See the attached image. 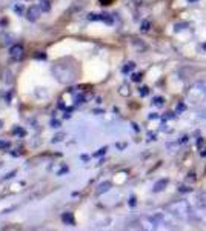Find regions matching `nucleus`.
Masks as SVG:
<instances>
[{
    "label": "nucleus",
    "instance_id": "obj_10",
    "mask_svg": "<svg viewBox=\"0 0 206 231\" xmlns=\"http://www.w3.org/2000/svg\"><path fill=\"white\" fill-rule=\"evenodd\" d=\"M12 39H14V37L9 36V34H6V36H2V43H3V45H9Z\"/></svg>",
    "mask_w": 206,
    "mask_h": 231
},
{
    "label": "nucleus",
    "instance_id": "obj_30",
    "mask_svg": "<svg viewBox=\"0 0 206 231\" xmlns=\"http://www.w3.org/2000/svg\"><path fill=\"white\" fill-rule=\"evenodd\" d=\"M117 148H120V149H122V148H125V143H120V145L117 143Z\"/></svg>",
    "mask_w": 206,
    "mask_h": 231
},
{
    "label": "nucleus",
    "instance_id": "obj_5",
    "mask_svg": "<svg viewBox=\"0 0 206 231\" xmlns=\"http://www.w3.org/2000/svg\"><path fill=\"white\" fill-rule=\"evenodd\" d=\"M40 9L42 12H48L51 9V0H40Z\"/></svg>",
    "mask_w": 206,
    "mask_h": 231
},
{
    "label": "nucleus",
    "instance_id": "obj_17",
    "mask_svg": "<svg viewBox=\"0 0 206 231\" xmlns=\"http://www.w3.org/2000/svg\"><path fill=\"white\" fill-rule=\"evenodd\" d=\"M51 126H52V128H59V126H60V122H59L57 119H52V120H51Z\"/></svg>",
    "mask_w": 206,
    "mask_h": 231
},
{
    "label": "nucleus",
    "instance_id": "obj_12",
    "mask_svg": "<svg viewBox=\"0 0 206 231\" xmlns=\"http://www.w3.org/2000/svg\"><path fill=\"white\" fill-rule=\"evenodd\" d=\"M149 28H151V23L148 22V20H145V22H142V31H149Z\"/></svg>",
    "mask_w": 206,
    "mask_h": 231
},
{
    "label": "nucleus",
    "instance_id": "obj_24",
    "mask_svg": "<svg viewBox=\"0 0 206 231\" xmlns=\"http://www.w3.org/2000/svg\"><path fill=\"white\" fill-rule=\"evenodd\" d=\"M14 134H20V136H23V130H20V128H16V130H14Z\"/></svg>",
    "mask_w": 206,
    "mask_h": 231
},
{
    "label": "nucleus",
    "instance_id": "obj_19",
    "mask_svg": "<svg viewBox=\"0 0 206 231\" xmlns=\"http://www.w3.org/2000/svg\"><path fill=\"white\" fill-rule=\"evenodd\" d=\"M0 148H2V149H5V148L8 149L9 148V142H2V140H0Z\"/></svg>",
    "mask_w": 206,
    "mask_h": 231
},
{
    "label": "nucleus",
    "instance_id": "obj_8",
    "mask_svg": "<svg viewBox=\"0 0 206 231\" xmlns=\"http://www.w3.org/2000/svg\"><path fill=\"white\" fill-rule=\"evenodd\" d=\"M134 68H135V65H134V62H128V63H126L125 66H123V72H125V74H126V72H129V71H132V70H134Z\"/></svg>",
    "mask_w": 206,
    "mask_h": 231
},
{
    "label": "nucleus",
    "instance_id": "obj_33",
    "mask_svg": "<svg viewBox=\"0 0 206 231\" xmlns=\"http://www.w3.org/2000/svg\"><path fill=\"white\" fill-rule=\"evenodd\" d=\"M191 2H192V0H191Z\"/></svg>",
    "mask_w": 206,
    "mask_h": 231
},
{
    "label": "nucleus",
    "instance_id": "obj_2",
    "mask_svg": "<svg viewBox=\"0 0 206 231\" xmlns=\"http://www.w3.org/2000/svg\"><path fill=\"white\" fill-rule=\"evenodd\" d=\"M9 56L17 60V59H22L23 56V46L22 45H12L11 48H9Z\"/></svg>",
    "mask_w": 206,
    "mask_h": 231
},
{
    "label": "nucleus",
    "instance_id": "obj_18",
    "mask_svg": "<svg viewBox=\"0 0 206 231\" xmlns=\"http://www.w3.org/2000/svg\"><path fill=\"white\" fill-rule=\"evenodd\" d=\"M88 19L89 20H100V14H89Z\"/></svg>",
    "mask_w": 206,
    "mask_h": 231
},
{
    "label": "nucleus",
    "instance_id": "obj_32",
    "mask_svg": "<svg viewBox=\"0 0 206 231\" xmlns=\"http://www.w3.org/2000/svg\"><path fill=\"white\" fill-rule=\"evenodd\" d=\"M203 48H205V50H206V45H203Z\"/></svg>",
    "mask_w": 206,
    "mask_h": 231
},
{
    "label": "nucleus",
    "instance_id": "obj_4",
    "mask_svg": "<svg viewBox=\"0 0 206 231\" xmlns=\"http://www.w3.org/2000/svg\"><path fill=\"white\" fill-rule=\"evenodd\" d=\"M62 220H63V223H66V225H74V217L71 213H65L63 216H62Z\"/></svg>",
    "mask_w": 206,
    "mask_h": 231
},
{
    "label": "nucleus",
    "instance_id": "obj_21",
    "mask_svg": "<svg viewBox=\"0 0 206 231\" xmlns=\"http://www.w3.org/2000/svg\"><path fill=\"white\" fill-rule=\"evenodd\" d=\"M148 137H149V140H155V133H148Z\"/></svg>",
    "mask_w": 206,
    "mask_h": 231
},
{
    "label": "nucleus",
    "instance_id": "obj_11",
    "mask_svg": "<svg viewBox=\"0 0 206 231\" xmlns=\"http://www.w3.org/2000/svg\"><path fill=\"white\" fill-rule=\"evenodd\" d=\"M198 205H200V207H206V194H200V196H198Z\"/></svg>",
    "mask_w": 206,
    "mask_h": 231
},
{
    "label": "nucleus",
    "instance_id": "obj_31",
    "mask_svg": "<svg viewBox=\"0 0 206 231\" xmlns=\"http://www.w3.org/2000/svg\"><path fill=\"white\" fill-rule=\"evenodd\" d=\"M2 128H3V122L0 120V131H2Z\"/></svg>",
    "mask_w": 206,
    "mask_h": 231
},
{
    "label": "nucleus",
    "instance_id": "obj_6",
    "mask_svg": "<svg viewBox=\"0 0 206 231\" xmlns=\"http://www.w3.org/2000/svg\"><path fill=\"white\" fill-rule=\"evenodd\" d=\"M111 188V182H105V183H102V185L99 187V194H102V193H105V191H108V189Z\"/></svg>",
    "mask_w": 206,
    "mask_h": 231
},
{
    "label": "nucleus",
    "instance_id": "obj_13",
    "mask_svg": "<svg viewBox=\"0 0 206 231\" xmlns=\"http://www.w3.org/2000/svg\"><path fill=\"white\" fill-rule=\"evenodd\" d=\"M14 11L17 12L19 16H23V5H16L14 6Z\"/></svg>",
    "mask_w": 206,
    "mask_h": 231
},
{
    "label": "nucleus",
    "instance_id": "obj_3",
    "mask_svg": "<svg viewBox=\"0 0 206 231\" xmlns=\"http://www.w3.org/2000/svg\"><path fill=\"white\" fill-rule=\"evenodd\" d=\"M168 185V179H162V180H159V182H155L154 183V193H159V191H162V189Z\"/></svg>",
    "mask_w": 206,
    "mask_h": 231
},
{
    "label": "nucleus",
    "instance_id": "obj_22",
    "mask_svg": "<svg viewBox=\"0 0 206 231\" xmlns=\"http://www.w3.org/2000/svg\"><path fill=\"white\" fill-rule=\"evenodd\" d=\"M36 59H46V54L42 52V54H36Z\"/></svg>",
    "mask_w": 206,
    "mask_h": 231
},
{
    "label": "nucleus",
    "instance_id": "obj_15",
    "mask_svg": "<svg viewBox=\"0 0 206 231\" xmlns=\"http://www.w3.org/2000/svg\"><path fill=\"white\" fill-rule=\"evenodd\" d=\"M106 149H108L106 146H105V148H100V149H99V151H97V153H95V154H94V157H100V156H102V154H105V153H106Z\"/></svg>",
    "mask_w": 206,
    "mask_h": 231
},
{
    "label": "nucleus",
    "instance_id": "obj_1",
    "mask_svg": "<svg viewBox=\"0 0 206 231\" xmlns=\"http://www.w3.org/2000/svg\"><path fill=\"white\" fill-rule=\"evenodd\" d=\"M40 12H42L40 6H29V8L26 9L25 17H26L28 22H36V20L39 19V16H40Z\"/></svg>",
    "mask_w": 206,
    "mask_h": 231
},
{
    "label": "nucleus",
    "instance_id": "obj_23",
    "mask_svg": "<svg viewBox=\"0 0 206 231\" xmlns=\"http://www.w3.org/2000/svg\"><path fill=\"white\" fill-rule=\"evenodd\" d=\"M65 173H68V168H66V166H63V168L60 169V171H59V176H62V174H65Z\"/></svg>",
    "mask_w": 206,
    "mask_h": 231
},
{
    "label": "nucleus",
    "instance_id": "obj_29",
    "mask_svg": "<svg viewBox=\"0 0 206 231\" xmlns=\"http://www.w3.org/2000/svg\"><path fill=\"white\" fill-rule=\"evenodd\" d=\"M200 154L203 156V157H206V148H205V149H202V153H200Z\"/></svg>",
    "mask_w": 206,
    "mask_h": 231
},
{
    "label": "nucleus",
    "instance_id": "obj_9",
    "mask_svg": "<svg viewBox=\"0 0 206 231\" xmlns=\"http://www.w3.org/2000/svg\"><path fill=\"white\" fill-rule=\"evenodd\" d=\"M65 136H66L65 133H59L57 136H54V137H52V143H57V142H62V140H63V137H65Z\"/></svg>",
    "mask_w": 206,
    "mask_h": 231
},
{
    "label": "nucleus",
    "instance_id": "obj_20",
    "mask_svg": "<svg viewBox=\"0 0 206 231\" xmlns=\"http://www.w3.org/2000/svg\"><path fill=\"white\" fill-rule=\"evenodd\" d=\"M132 80H134V82H140V80H142V74H134Z\"/></svg>",
    "mask_w": 206,
    "mask_h": 231
},
{
    "label": "nucleus",
    "instance_id": "obj_28",
    "mask_svg": "<svg viewBox=\"0 0 206 231\" xmlns=\"http://www.w3.org/2000/svg\"><path fill=\"white\" fill-rule=\"evenodd\" d=\"M14 174H16V173H14V171H12V173H9V174H8V176H6V179H11V177H12V176H14Z\"/></svg>",
    "mask_w": 206,
    "mask_h": 231
},
{
    "label": "nucleus",
    "instance_id": "obj_26",
    "mask_svg": "<svg viewBox=\"0 0 206 231\" xmlns=\"http://www.w3.org/2000/svg\"><path fill=\"white\" fill-rule=\"evenodd\" d=\"M183 110H185V105H183V103H182V105H178V106H177V111H178V113H182Z\"/></svg>",
    "mask_w": 206,
    "mask_h": 231
},
{
    "label": "nucleus",
    "instance_id": "obj_14",
    "mask_svg": "<svg viewBox=\"0 0 206 231\" xmlns=\"http://www.w3.org/2000/svg\"><path fill=\"white\" fill-rule=\"evenodd\" d=\"M139 93H140V96H148V93H149V88H148V86H142L140 90H139Z\"/></svg>",
    "mask_w": 206,
    "mask_h": 231
},
{
    "label": "nucleus",
    "instance_id": "obj_25",
    "mask_svg": "<svg viewBox=\"0 0 206 231\" xmlns=\"http://www.w3.org/2000/svg\"><path fill=\"white\" fill-rule=\"evenodd\" d=\"M129 205H131V207H134V205H135V197H134V196H132L131 199H129Z\"/></svg>",
    "mask_w": 206,
    "mask_h": 231
},
{
    "label": "nucleus",
    "instance_id": "obj_16",
    "mask_svg": "<svg viewBox=\"0 0 206 231\" xmlns=\"http://www.w3.org/2000/svg\"><path fill=\"white\" fill-rule=\"evenodd\" d=\"M154 105L163 106V99H162V97H155V99H154Z\"/></svg>",
    "mask_w": 206,
    "mask_h": 231
},
{
    "label": "nucleus",
    "instance_id": "obj_7",
    "mask_svg": "<svg viewBox=\"0 0 206 231\" xmlns=\"http://www.w3.org/2000/svg\"><path fill=\"white\" fill-rule=\"evenodd\" d=\"M119 93L122 94V96H125V97H126V96H129V93H131V90H129V86H128V85H122V86H120V91H119Z\"/></svg>",
    "mask_w": 206,
    "mask_h": 231
},
{
    "label": "nucleus",
    "instance_id": "obj_27",
    "mask_svg": "<svg viewBox=\"0 0 206 231\" xmlns=\"http://www.w3.org/2000/svg\"><path fill=\"white\" fill-rule=\"evenodd\" d=\"M100 2H102V5H109V3H111V0H100Z\"/></svg>",
    "mask_w": 206,
    "mask_h": 231
}]
</instances>
